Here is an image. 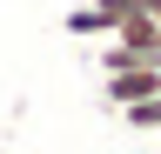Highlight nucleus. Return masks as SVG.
<instances>
[{
	"label": "nucleus",
	"instance_id": "4",
	"mask_svg": "<svg viewBox=\"0 0 161 154\" xmlns=\"http://www.w3.org/2000/svg\"><path fill=\"white\" fill-rule=\"evenodd\" d=\"M121 127H134V134H161V94H148V101H134V107H121Z\"/></svg>",
	"mask_w": 161,
	"mask_h": 154
},
{
	"label": "nucleus",
	"instance_id": "3",
	"mask_svg": "<svg viewBox=\"0 0 161 154\" xmlns=\"http://www.w3.org/2000/svg\"><path fill=\"white\" fill-rule=\"evenodd\" d=\"M148 94H161V67H114V74H101V101L114 114L134 107V101H148Z\"/></svg>",
	"mask_w": 161,
	"mask_h": 154
},
{
	"label": "nucleus",
	"instance_id": "1",
	"mask_svg": "<svg viewBox=\"0 0 161 154\" xmlns=\"http://www.w3.org/2000/svg\"><path fill=\"white\" fill-rule=\"evenodd\" d=\"M94 67L114 74V67H161V20H128L114 27L108 40L94 47Z\"/></svg>",
	"mask_w": 161,
	"mask_h": 154
},
{
	"label": "nucleus",
	"instance_id": "2",
	"mask_svg": "<svg viewBox=\"0 0 161 154\" xmlns=\"http://www.w3.org/2000/svg\"><path fill=\"white\" fill-rule=\"evenodd\" d=\"M128 20H161V0H80V7H67V34H80V40H108Z\"/></svg>",
	"mask_w": 161,
	"mask_h": 154
}]
</instances>
